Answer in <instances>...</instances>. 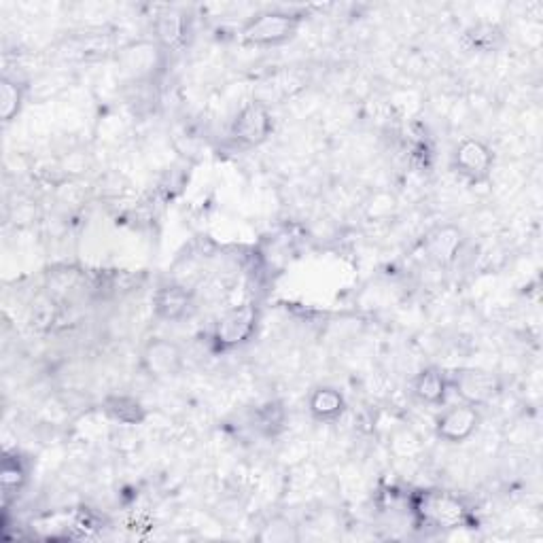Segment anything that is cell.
<instances>
[{
  "label": "cell",
  "instance_id": "cell-16",
  "mask_svg": "<svg viewBox=\"0 0 543 543\" xmlns=\"http://www.w3.org/2000/svg\"><path fill=\"white\" fill-rule=\"evenodd\" d=\"M22 102V85L9 77H3V81H0V119H3L5 124H11L17 113L22 111Z\"/></svg>",
  "mask_w": 543,
  "mask_h": 543
},
{
  "label": "cell",
  "instance_id": "cell-9",
  "mask_svg": "<svg viewBox=\"0 0 543 543\" xmlns=\"http://www.w3.org/2000/svg\"><path fill=\"white\" fill-rule=\"evenodd\" d=\"M191 308H194V297L181 285H162L153 293V312L160 321H183Z\"/></svg>",
  "mask_w": 543,
  "mask_h": 543
},
{
  "label": "cell",
  "instance_id": "cell-1",
  "mask_svg": "<svg viewBox=\"0 0 543 543\" xmlns=\"http://www.w3.org/2000/svg\"><path fill=\"white\" fill-rule=\"evenodd\" d=\"M414 514L427 527L454 531L467 522V507L448 490H423L414 501Z\"/></svg>",
  "mask_w": 543,
  "mask_h": 543
},
{
  "label": "cell",
  "instance_id": "cell-4",
  "mask_svg": "<svg viewBox=\"0 0 543 543\" xmlns=\"http://www.w3.org/2000/svg\"><path fill=\"white\" fill-rule=\"evenodd\" d=\"M259 325V308L255 304H244L227 310L215 323L213 342L219 350L240 348L255 336Z\"/></svg>",
  "mask_w": 543,
  "mask_h": 543
},
{
  "label": "cell",
  "instance_id": "cell-17",
  "mask_svg": "<svg viewBox=\"0 0 543 543\" xmlns=\"http://www.w3.org/2000/svg\"><path fill=\"white\" fill-rule=\"evenodd\" d=\"M469 45L478 51H493L501 43V30L493 24H476L465 32Z\"/></svg>",
  "mask_w": 543,
  "mask_h": 543
},
{
  "label": "cell",
  "instance_id": "cell-11",
  "mask_svg": "<svg viewBox=\"0 0 543 543\" xmlns=\"http://www.w3.org/2000/svg\"><path fill=\"white\" fill-rule=\"evenodd\" d=\"M153 34L162 49H179L187 39V17L179 9H164L155 17Z\"/></svg>",
  "mask_w": 543,
  "mask_h": 543
},
{
  "label": "cell",
  "instance_id": "cell-15",
  "mask_svg": "<svg viewBox=\"0 0 543 543\" xmlns=\"http://www.w3.org/2000/svg\"><path fill=\"white\" fill-rule=\"evenodd\" d=\"M26 469L22 465V461L17 457H7L3 459V469H0V488H3V497L5 503H9V499L13 495L20 493L26 484Z\"/></svg>",
  "mask_w": 543,
  "mask_h": 543
},
{
  "label": "cell",
  "instance_id": "cell-10",
  "mask_svg": "<svg viewBox=\"0 0 543 543\" xmlns=\"http://www.w3.org/2000/svg\"><path fill=\"white\" fill-rule=\"evenodd\" d=\"M463 247V234L459 227L442 225L427 236L425 249L427 255L435 261L437 266H452L457 261Z\"/></svg>",
  "mask_w": 543,
  "mask_h": 543
},
{
  "label": "cell",
  "instance_id": "cell-7",
  "mask_svg": "<svg viewBox=\"0 0 543 543\" xmlns=\"http://www.w3.org/2000/svg\"><path fill=\"white\" fill-rule=\"evenodd\" d=\"M493 162V151L480 138H463L452 153L454 172H459L471 183L486 181L490 170H493Z\"/></svg>",
  "mask_w": 543,
  "mask_h": 543
},
{
  "label": "cell",
  "instance_id": "cell-13",
  "mask_svg": "<svg viewBox=\"0 0 543 543\" xmlns=\"http://www.w3.org/2000/svg\"><path fill=\"white\" fill-rule=\"evenodd\" d=\"M102 410L111 420L126 427H138L147 420V408L143 401L132 397V395H109L102 401Z\"/></svg>",
  "mask_w": 543,
  "mask_h": 543
},
{
  "label": "cell",
  "instance_id": "cell-14",
  "mask_svg": "<svg viewBox=\"0 0 543 543\" xmlns=\"http://www.w3.org/2000/svg\"><path fill=\"white\" fill-rule=\"evenodd\" d=\"M308 410L319 423H336L346 410V399L334 387H317L308 397Z\"/></svg>",
  "mask_w": 543,
  "mask_h": 543
},
{
  "label": "cell",
  "instance_id": "cell-5",
  "mask_svg": "<svg viewBox=\"0 0 543 543\" xmlns=\"http://www.w3.org/2000/svg\"><path fill=\"white\" fill-rule=\"evenodd\" d=\"M274 132V117L264 102H251L232 121L230 138L242 149L264 145Z\"/></svg>",
  "mask_w": 543,
  "mask_h": 543
},
{
  "label": "cell",
  "instance_id": "cell-2",
  "mask_svg": "<svg viewBox=\"0 0 543 543\" xmlns=\"http://www.w3.org/2000/svg\"><path fill=\"white\" fill-rule=\"evenodd\" d=\"M302 17L289 11H261L242 26V41L253 47H276L291 41Z\"/></svg>",
  "mask_w": 543,
  "mask_h": 543
},
{
  "label": "cell",
  "instance_id": "cell-3",
  "mask_svg": "<svg viewBox=\"0 0 543 543\" xmlns=\"http://www.w3.org/2000/svg\"><path fill=\"white\" fill-rule=\"evenodd\" d=\"M450 389L461 397L463 404H469L474 408H484L503 393V380L482 370V367H463L457 370L450 378Z\"/></svg>",
  "mask_w": 543,
  "mask_h": 543
},
{
  "label": "cell",
  "instance_id": "cell-8",
  "mask_svg": "<svg viewBox=\"0 0 543 543\" xmlns=\"http://www.w3.org/2000/svg\"><path fill=\"white\" fill-rule=\"evenodd\" d=\"M480 423L482 416L478 408L459 404L444 410L440 418L435 420V435L448 444H463L478 431Z\"/></svg>",
  "mask_w": 543,
  "mask_h": 543
},
{
  "label": "cell",
  "instance_id": "cell-6",
  "mask_svg": "<svg viewBox=\"0 0 543 543\" xmlns=\"http://www.w3.org/2000/svg\"><path fill=\"white\" fill-rule=\"evenodd\" d=\"M185 357L179 344L166 338L149 340L140 350V370L153 380H172L183 372Z\"/></svg>",
  "mask_w": 543,
  "mask_h": 543
},
{
  "label": "cell",
  "instance_id": "cell-12",
  "mask_svg": "<svg viewBox=\"0 0 543 543\" xmlns=\"http://www.w3.org/2000/svg\"><path fill=\"white\" fill-rule=\"evenodd\" d=\"M450 389V380L448 376L437 370V367H425L423 372H418L414 382H412V391L418 397V401H423L427 406H442Z\"/></svg>",
  "mask_w": 543,
  "mask_h": 543
}]
</instances>
